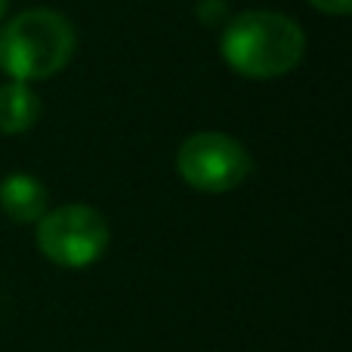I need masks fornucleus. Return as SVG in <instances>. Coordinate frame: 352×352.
Instances as JSON below:
<instances>
[{"mask_svg":"<svg viewBox=\"0 0 352 352\" xmlns=\"http://www.w3.org/2000/svg\"><path fill=\"white\" fill-rule=\"evenodd\" d=\"M306 53V34L291 16L272 10H248L226 19L219 56L235 74L250 80L285 78Z\"/></svg>","mask_w":352,"mask_h":352,"instance_id":"1","label":"nucleus"},{"mask_svg":"<svg viewBox=\"0 0 352 352\" xmlns=\"http://www.w3.org/2000/svg\"><path fill=\"white\" fill-rule=\"evenodd\" d=\"M72 22L56 10H25L0 28V72L19 84L59 74L74 56Z\"/></svg>","mask_w":352,"mask_h":352,"instance_id":"2","label":"nucleus"},{"mask_svg":"<svg viewBox=\"0 0 352 352\" xmlns=\"http://www.w3.org/2000/svg\"><path fill=\"white\" fill-rule=\"evenodd\" d=\"M111 232L90 204H62L37 219V248L62 269H87L109 250Z\"/></svg>","mask_w":352,"mask_h":352,"instance_id":"3","label":"nucleus"},{"mask_svg":"<svg viewBox=\"0 0 352 352\" xmlns=\"http://www.w3.org/2000/svg\"><path fill=\"white\" fill-rule=\"evenodd\" d=\"M176 173L195 192L226 195L254 173V158L235 136L219 130H201L182 140L176 152Z\"/></svg>","mask_w":352,"mask_h":352,"instance_id":"4","label":"nucleus"},{"mask_svg":"<svg viewBox=\"0 0 352 352\" xmlns=\"http://www.w3.org/2000/svg\"><path fill=\"white\" fill-rule=\"evenodd\" d=\"M0 207L12 223H37L50 210V192L37 176L10 173L0 179Z\"/></svg>","mask_w":352,"mask_h":352,"instance_id":"5","label":"nucleus"},{"mask_svg":"<svg viewBox=\"0 0 352 352\" xmlns=\"http://www.w3.org/2000/svg\"><path fill=\"white\" fill-rule=\"evenodd\" d=\"M37 118H41V99L31 90V84H19V80L0 84V133H28Z\"/></svg>","mask_w":352,"mask_h":352,"instance_id":"6","label":"nucleus"},{"mask_svg":"<svg viewBox=\"0 0 352 352\" xmlns=\"http://www.w3.org/2000/svg\"><path fill=\"white\" fill-rule=\"evenodd\" d=\"M195 12H198V19L204 25H217V22H226V19H229V6H226V0H198Z\"/></svg>","mask_w":352,"mask_h":352,"instance_id":"7","label":"nucleus"},{"mask_svg":"<svg viewBox=\"0 0 352 352\" xmlns=\"http://www.w3.org/2000/svg\"><path fill=\"white\" fill-rule=\"evenodd\" d=\"M318 12H328V16H346L352 10V0H309Z\"/></svg>","mask_w":352,"mask_h":352,"instance_id":"8","label":"nucleus"},{"mask_svg":"<svg viewBox=\"0 0 352 352\" xmlns=\"http://www.w3.org/2000/svg\"><path fill=\"white\" fill-rule=\"evenodd\" d=\"M6 3H10V0H0V22H3V16H6Z\"/></svg>","mask_w":352,"mask_h":352,"instance_id":"9","label":"nucleus"}]
</instances>
